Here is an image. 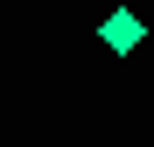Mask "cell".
<instances>
[{"label":"cell","instance_id":"6da1fadb","mask_svg":"<svg viewBox=\"0 0 154 147\" xmlns=\"http://www.w3.org/2000/svg\"><path fill=\"white\" fill-rule=\"evenodd\" d=\"M98 35H105V49H133V42H140V14H126V7H119Z\"/></svg>","mask_w":154,"mask_h":147}]
</instances>
